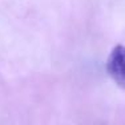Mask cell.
<instances>
[{
  "label": "cell",
  "mask_w": 125,
  "mask_h": 125,
  "mask_svg": "<svg viewBox=\"0 0 125 125\" xmlns=\"http://www.w3.org/2000/svg\"><path fill=\"white\" fill-rule=\"evenodd\" d=\"M106 72L120 88L125 91V47L116 45L106 60Z\"/></svg>",
  "instance_id": "6da1fadb"
}]
</instances>
